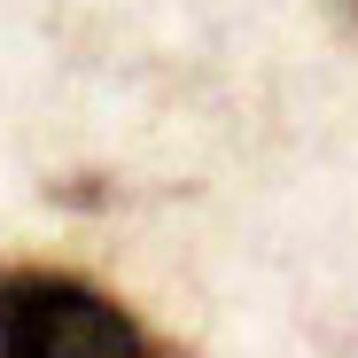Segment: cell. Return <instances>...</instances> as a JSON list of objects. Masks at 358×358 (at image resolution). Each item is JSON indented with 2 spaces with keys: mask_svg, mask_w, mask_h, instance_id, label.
<instances>
[{
  "mask_svg": "<svg viewBox=\"0 0 358 358\" xmlns=\"http://www.w3.org/2000/svg\"><path fill=\"white\" fill-rule=\"evenodd\" d=\"M343 8H350V24H358V0H343Z\"/></svg>",
  "mask_w": 358,
  "mask_h": 358,
  "instance_id": "obj_2",
  "label": "cell"
},
{
  "mask_svg": "<svg viewBox=\"0 0 358 358\" xmlns=\"http://www.w3.org/2000/svg\"><path fill=\"white\" fill-rule=\"evenodd\" d=\"M164 343L109 288L47 265L0 273V358H156Z\"/></svg>",
  "mask_w": 358,
  "mask_h": 358,
  "instance_id": "obj_1",
  "label": "cell"
}]
</instances>
